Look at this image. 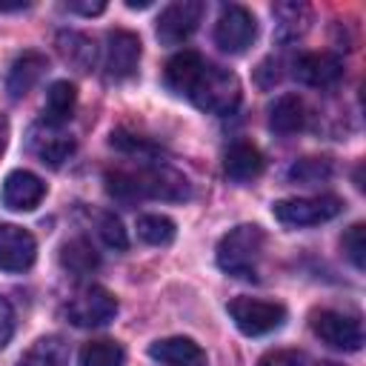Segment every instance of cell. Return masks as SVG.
I'll use <instances>...</instances> for the list:
<instances>
[{
    "label": "cell",
    "mask_w": 366,
    "mask_h": 366,
    "mask_svg": "<svg viewBox=\"0 0 366 366\" xmlns=\"http://www.w3.org/2000/svg\"><path fill=\"white\" fill-rule=\"evenodd\" d=\"M60 263L71 274H89L100 266V254L94 252V246L86 237H74L60 246Z\"/></svg>",
    "instance_id": "obj_24"
},
{
    "label": "cell",
    "mask_w": 366,
    "mask_h": 366,
    "mask_svg": "<svg viewBox=\"0 0 366 366\" xmlns=\"http://www.w3.org/2000/svg\"><path fill=\"white\" fill-rule=\"evenodd\" d=\"M97 232H100V237H103V243H106L109 249H117V252H123V249H129V234H126V229H123V223H120V217H114L112 212H106V214H100V223H97Z\"/></svg>",
    "instance_id": "obj_29"
},
{
    "label": "cell",
    "mask_w": 366,
    "mask_h": 366,
    "mask_svg": "<svg viewBox=\"0 0 366 366\" xmlns=\"http://www.w3.org/2000/svg\"><path fill=\"white\" fill-rule=\"evenodd\" d=\"M272 14H274V23H277L280 40H297L312 23V9L303 6V3H277L272 9Z\"/></svg>",
    "instance_id": "obj_22"
},
{
    "label": "cell",
    "mask_w": 366,
    "mask_h": 366,
    "mask_svg": "<svg viewBox=\"0 0 366 366\" xmlns=\"http://www.w3.org/2000/svg\"><path fill=\"white\" fill-rule=\"evenodd\" d=\"M117 152H126V154H152L154 152V146L149 143V140H143V137H137V134H129V132H123V129H117V132H112V140H109Z\"/></svg>",
    "instance_id": "obj_30"
},
{
    "label": "cell",
    "mask_w": 366,
    "mask_h": 366,
    "mask_svg": "<svg viewBox=\"0 0 366 366\" xmlns=\"http://www.w3.org/2000/svg\"><path fill=\"white\" fill-rule=\"evenodd\" d=\"M20 9H29L26 0H17V3H0V11H20Z\"/></svg>",
    "instance_id": "obj_35"
},
{
    "label": "cell",
    "mask_w": 366,
    "mask_h": 366,
    "mask_svg": "<svg viewBox=\"0 0 366 366\" xmlns=\"http://www.w3.org/2000/svg\"><path fill=\"white\" fill-rule=\"evenodd\" d=\"M80 366H126V352L117 340H92L80 349Z\"/></svg>",
    "instance_id": "obj_25"
},
{
    "label": "cell",
    "mask_w": 366,
    "mask_h": 366,
    "mask_svg": "<svg viewBox=\"0 0 366 366\" xmlns=\"http://www.w3.org/2000/svg\"><path fill=\"white\" fill-rule=\"evenodd\" d=\"M257 37V20L254 14L240 6V3H229L223 6L217 23H214V46L226 54H243Z\"/></svg>",
    "instance_id": "obj_7"
},
{
    "label": "cell",
    "mask_w": 366,
    "mask_h": 366,
    "mask_svg": "<svg viewBox=\"0 0 366 366\" xmlns=\"http://www.w3.org/2000/svg\"><path fill=\"white\" fill-rule=\"evenodd\" d=\"M229 317L234 320V326L243 335L260 337V335H269V332H274V329L283 326L286 306L283 303H274V300H260V297L240 295V297L229 300Z\"/></svg>",
    "instance_id": "obj_5"
},
{
    "label": "cell",
    "mask_w": 366,
    "mask_h": 366,
    "mask_svg": "<svg viewBox=\"0 0 366 366\" xmlns=\"http://www.w3.org/2000/svg\"><path fill=\"white\" fill-rule=\"evenodd\" d=\"M263 243H266V234L257 223L234 226L232 232H226L220 237L217 252H214L220 272H226L229 277H240V280L257 277V266H260V257H263Z\"/></svg>",
    "instance_id": "obj_2"
},
{
    "label": "cell",
    "mask_w": 366,
    "mask_h": 366,
    "mask_svg": "<svg viewBox=\"0 0 366 366\" xmlns=\"http://www.w3.org/2000/svg\"><path fill=\"white\" fill-rule=\"evenodd\" d=\"M43 197H46V183L34 172L14 169V172L6 174L3 192H0V200H3L6 209H11V212H31V209L40 206Z\"/></svg>",
    "instance_id": "obj_12"
},
{
    "label": "cell",
    "mask_w": 366,
    "mask_h": 366,
    "mask_svg": "<svg viewBox=\"0 0 366 366\" xmlns=\"http://www.w3.org/2000/svg\"><path fill=\"white\" fill-rule=\"evenodd\" d=\"M263 166H266V163H263L260 149L252 146V143H246V140L232 143V146L226 149V154H223V172H226V177L234 180V183H249V180L260 177Z\"/></svg>",
    "instance_id": "obj_16"
},
{
    "label": "cell",
    "mask_w": 366,
    "mask_h": 366,
    "mask_svg": "<svg viewBox=\"0 0 366 366\" xmlns=\"http://www.w3.org/2000/svg\"><path fill=\"white\" fill-rule=\"evenodd\" d=\"M126 6H129V9H149L152 0H126Z\"/></svg>",
    "instance_id": "obj_36"
},
{
    "label": "cell",
    "mask_w": 366,
    "mask_h": 366,
    "mask_svg": "<svg viewBox=\"0 0 366 366\" xmlns=\"http://www.w3.org/2000/svg\"><path fill=\"white\" fill-rule=\"evenodd\" d=\"M160 366H206V352L192 337H163L149 346Z\"/></svg>",
    "instance_id": "obj_17"
},
{
    "label": "cell",
    "mask_w": 366,
    "mask_h": 366,
    "mask_svg": "<svg viewBox=\"0 0 366 366\" xmlns=\"http://www.w3.org/2000/svg\"><path fill=\"white\" fill-rule=\"evenodd\" d=\"M143 46L140 37L129 29H112L106 34V74L112 80H126L137 71Z\"/></svg>",
    "instance_id": "obj_10"
},
{
    "label": "cell",
    "mask_w": 366,
    "mask_h": 366,
    "mask_svg": "<svg viewBox=\"0 0 366 366\" xmlns=\"http://www.w3.org/2000/svg\"><path fill=\"white\" fill-rule=\"evenodd\" d=\"M329 177H332V163L326 157H303V160L292 163V169H289V180L303 183V186H315Z\"/></svg>",
    "instance_id": "obj_27"
},
{
    "label": "cell",
    "mask_w": 366,
    "mask_h": 366,
    "mask_svg": "<svg viewBox=\"0 0 366 366\" xmlns=\"http://www.w3.org/2000/svg\"><path fill=\"white\" fill-rule=\"evenodd\" d=\"M6 140H9V120L0 114V152L6 149Z\"/></svg>",
    "instance_id": "obj_34"
},
{
    "label": "cell",
    "mask_w": 366,
    "mask_h": 366,
    "mask_svg": "<svg viewBox=\"0 0 366 366\" xmlns=\"http://www.w3.org/2000/svg\"><path fill=\"white\" fill-rule=\"evenodd\" d=\"M306 123V106L297 94H280L269 106V129L277 134H295Z\"/></svg>",
    "instance_id": "obj_20"
},
{
    "label": "cell",
    "mask_w": 366,
    "mask_h": 366,
    "mask_svg": "<svg viewBox=\"0 0 366 366\" xmlns=\"http://www.w3.org/2000/svg\"><path fill=\"white\" fill-rule=\"evenodd\" d=\"M295 77L315 89H329L343 77V60L332 51H309L295 60Z\"/></svg>",
    "instance_id": "obj_13"
},
{
    "label": "cell",
    "mask_w": 366,
    "mask_h": 366,
    "mask_svg": "<svg viewBox=\"0 0 366 366\" xmlns=\"http://www.w3.org/2000/svg\"><path fill=\"white\" fill-rule=\"evenodd\" d=\"M37 257V240L29 229L0 223V272H26Z\"/></svg>",
    "instance_id": "obj_11"
},
{
    "label": "cell",
    "mask_w": 366,
    "mask_h": 366,
    "mask_svg": "<svg viewBox=\"0 0 366 366\" xmlns=\"http://www.w3.org/2000/svg\"><path fill=\"white\" fill-rule=\"evenodd\" d=\"M46 69H49V57L46 54H40V51H23V54H17L14 63L9 66V74H6V92H9V97L11 100L26 97L37 86V80L46 74Z\"/></svg>",
    "instance_id": "obj_15"
},
{
    "label": "cell",
    "mask_w": 366,
    "mask_h": 366,
    "mask_svg": "<svg viewBox=\"0 0 366 366\" xmlns=\"http://www.w3.org/2000/svg\"><path fill=\"white\" fill-rule=\"evenodd\" d=\"M137 234L149 246H169L177 234L174 220L166 214H140L137 217Z\"/></svg>",
    "instance_id": "obj_26"
},
{
    "label": "cell",
    "mask_w": 366,
    "mask_h": 366,
    "mask_svg": "<svg viewBox=\"0 0 366 366\" xmlns=\"http://www.w3.org/2000/svg\"><path fill=\"white\" fill-rule=\"evenodd\" d=\"M29 149L40 163L49 166H60L63 160H69V154L74 152V140L60 129V126H49V123H37L29 132Z\"/></svg>",
    "instance_id": "obj_14"
},
{
    "label": "cell",
    "mask_w": 366,
    "mask_h": 366,
    "mask_svg": "<svg viewBox=\"0 0 366 366\" xmlns=\"http://www.w3.org/2000/svg\"><path fill=\"white\" fill-rule=\"evenodd\" d=\"M343 212V200L337 194H315V197H286L272 203V214L277 223L300 229V226H317Z\"/></svg>",
    "instance_id": "obj_4"
},
{
    "label": "cell",
    "mask_w": 366,
    "mask_h": 366,
    "mask_svg": "<svg viewBox=\"0 0 366 366\" xmlns=\"http://www.w3.org/2000/svg\"><path fill=\"white\" fill-rule=\"evenodd\" d=\"M257 366H303V355L295 349H274V352H266Z\"/></svg>",
    "instance_id": "obj_31"
},
{
    "label": "cell",
    "mask_w": 366,
    "mask_h": 366,
    "mask_svg": "<svg viewBox=\"0 0 366 366\" xmlns=\"http://www.w3.org/2000/svg\"><path fill=\"white\" fill-rule=\"evenodd\" d=\"M66 9L74 11V14H86V17H92V14H100V11L106 9V3H100V0H94V3H77V0H71V3H66Z\"/></svg>",
    "instance_id": "obj_33"
},
{
    "label": "cell",
    "mask_w": 366,
    "mask_h": 366,
    "mask_svg": "<svg viewBox=\"0 0 366 366\" xmlns=\"http://www.w3.org/2000/svg\"><path fill=\"white\" fill-rule=\"evenodd\" d=\"M315 366H337V363H332V360H320V363H315Z\"/></svg>",
    "instance_id": "obj_37"
},
{
    "label": "cell",
    "mask_w": 366,
    "mask_h": 366,
    "mask_svg": "<svg viewBox=\"0 0 366 366\" xmlns=\"http://www.w3.org/2000/svg\"><path fill=\"white\" fill-rule=\"evenodd\" d=\"M340 246H343V254L349 257V263L355 269H363V263H366V226L363 223H352L343 232Z\"/></svg>",
    "instance_id": "obj_28"
},
{
    "label": "cell",
    "mask_w": 366,
    "mask_h": 366,
    "mask_svg": "<svg viewBox=\"0 0 366 366\" xmlns=\"http://www.w3.org/2000/svg\"><path fill=\"white\" fill-rule=\"evenodd\" d=\"M206 6L200 0H177L172 6H166L157 17V40L166 46H177L183 40H189L194 34V29L200 26Z\"/></svg>",
    "instance_id": "obj_9"
},
{
    "label": "cell",
    "mask_w": 366,
    "mask_h": 366,
    "mask_svg": "<svg viewBox=\"0 0 366 366\" xmlns=\"http://www.w3.org/2000/svg\"><path fill=\"white\" fill-rule=\"evenodd\" d=\"M312 332L332 349L337 352H357L363 346V329H360V320L352 317V315H343V312H335V309H323V312H315L312 317Z\"/></svg>",
    "instance_id": "obj_8"
},
{
    "label": "cell",
    "mask_w": 366,
    "mask_h": 366,
    "mask_svg": "<svg viewBox=\"0 0 366 366\" xmlns=\"http://www.w3.org/2000/svg\"><path fill=\"white\" fill-rule=\"evenodd\" d=\"M203 66H206V60H203L197 51H189V49H186V51H177V54L166 63V69H163V83H166L174 94L189 97V92L194 89V83H197Z\"/></svg>",
    "instance_id": "obj_18"
},
{
    "label": "cell",
    "mask_w": 366,
    "mask_h": 366,
    "mask_svg": "<svg viewBox=\"0 0 366 366\" xmlns=\"http://www.w3.org/2000/svg\"><path fill=\"white\" fill-rule=\"evenodd\" d=\"M189 100L209 114H232L240 103V80L232 71L206 63L194 89L189 92Z\"/></svg>",
    "instance_id": "obj_3"
},
{
    "label": "cell",
    "mask_w": 366,
    "mask_h": 366,
    "mask_svg": "<svg viewBox=\"0 0 366 366\" xmlns=\"http://www.w3.org/2000/svg\"><path fill=\"white\" fill-rule=\"evenodd\" d=\"M77 106V89L69 80H54L46 92V106H43V123L49 126H63L71 120Z\"/></svg>",
    "instance_id": "obj_19"
},
{
    "label": "cell",
    "mask_w": 366,
    "mask_h": 366,
    "mask_svg": "<svg viewBox=\"0 0 366 366\" xmlns=\"http://www.w3.org/2000/svg\"><path fill=\"white\" fill-rule=\"evenodd\" d=\"M117 315V297L103 289V286H83L71 295V300L66 303V317L69 323L80 326V329H97L112 323Z\"/></svg>",
    "instance_id": "obj_6"
},
{
    "label": "cell",
    "mask_w": 366,
    "mask_h": 366,
    "mask_svg": "<svg viewBox=\"0 0 366 366\" xmlns=\"http://www.w3.org/2000/svg\"><path fill=\"white\" fill-rule=\"evenodd\" d=\"M20 366H69V343L60 335H46L29 346Z\"/></svg>",
    "instance_id": "obj_21"
},
{
    "label": "cell",
    "mask_w": 366,
    "mask_h": 366,
    "mask_svg": "<svg viewBox=\"0 0 366 366\" xmlns=\"http://www.w3.org/2000/svg\"><path fill=\"white\" fill-rule=\"evenodd\" d=\"M57 49H60L63 60L71 63V66H77L80 71H89V69L94 66L97 49H94V43H92L86 34H80V31H60V34H57Z\"/></svg>",
    "instance_id": "obj_23"
},
{
    "label": "cell",
    "mask_w": 366,
    "mask_h": 366,
    "mask_svg": "<svg viewBox=\"0 0 366 366\" xmlns=\"http://www.w3.org/2000/svg\"><path fill=\"white\" fill-rule=\"evenodd\" d=\"M106 192L120 203H134L146 197H154V200H189L192 197L189 180L169 166H146L140 172H109Z\"/></svg>",
    "instance_id": "obj_1"
},
{
    "label": "cell",
    "mask_w": 366,
    "mask_h": 366,
    "mask_svg": "<svg viewBox=\"0 0 366 366\" xmlns=\"http://www.w3.org/2000/svg\"><path fill=\"white\" fill-rule=\"evenodd\" d=\"M11 332H14V312H11L9 300L0 295V349L11 340Z\"/></svg>",
    "instance_id": "obj_32"
}]
</instances>
